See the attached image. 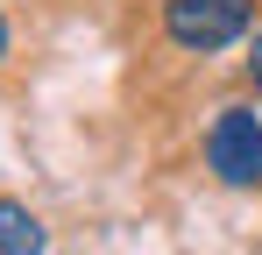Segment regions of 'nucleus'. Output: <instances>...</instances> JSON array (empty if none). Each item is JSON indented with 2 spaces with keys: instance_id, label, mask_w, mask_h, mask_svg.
Segmentation results:
<instances>
[{
  "instance_id": "nucleus-1",
  "label": "nucleus",
  "mask_w": 262,
  "mask_h": 255,
  "mask_svg": "<svg viewBox=\"0 0 262 255\" xmlns=\"http://www.w3.org/2000/svg\"><path fill=\"white\" fill-rule=\"evenodd\" d=\"M248 14H255V0H170L163 29L177 50H227L248 36Z\"/></svg>"
},
{
  "instance_id": "nucleus-2",
  "label": "nucleus",
  "mask_w": 262,
  "mask_h": 255,
  "mask_svg": "<svg viewBox=\"0 0 262 255\" xmlns=\"http://www.w3.org/2000/svg\"><path fill=\"white\" fill-rule=\"evenodd\" d=\"M206 163L220 184H262V121L248 107H220V121L206 128Z\"/></svg>"
},
{
  "instance_id": "nucleus-3",
  "label": "nucleus",
  "mask_w": 262,
  "mask_h": 255,
  "mask_svg": "<svg viewBox=\"0 0 262 255\" xmlns=\"http://www.w3.org/2000/svg\"><path fill=\"white\" fill-rule=\"evenodd\" d=\"M43 248H50L43 220L21 206V199H0V255H43Z\"/></svg>"
},
{
  "instance_id": "nucleus-4",
  "label": "nucleus",
  "mask_w": 262,
  "mask_h": 255,
  "mask_svg": "<svg viewBox=\"0 0 262 255\" xmlns=\"http://www.w3.org/2000/svg\"><path fill=\"white\" fill-rule=\"evenodd\" d=\"M248 85H255V92H262V29H255V36H248Z\"/></svg>"
},
{
  "instance_id": "nucleus-5",
  "label": "nucleus",
  "mask_w": 262,
  "mask_h": 255,
  "mask_svg": "<svg viewBox=\"0 0 262 255\" xmlns=\"http://www.w3.org/2000/svg\"><path fill=\"white\" fill-rule=\"evenodd\" d=\"M0 57H7V14H0Z\"/></svg>"
}]
</instances>
